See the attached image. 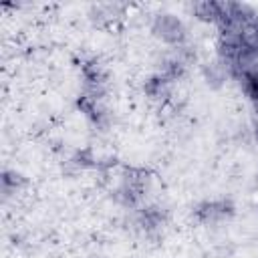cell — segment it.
<instances>
[{
  "instance_id": "2",
  "label": "cell",
  "mask_w": 258,
  "mask_h": 258,
  "mask_svg": "<svg viewBox=\"0 0 258 258\" xmlns=\"http://www.w3.org/2000/svg\"><path fill=\"white\" fill-rule=\"evenodd\" d=\"M230 214H232V206L226 204V202H208V204H204L196 210V216L206 224L220 222V220L228 218Z\"/></svg>"
},
{
  "instance_id": "3",
  "label": "cell",
  "mask_w": 258,
  "mask_h": 258,
  "mask_svg": "<svg viewBox=\"0 0 258 258\" xmlns=\"http://www.w3.org/2000/svg\"><path fill=\"white\" fill-rule=\"evenodd\" d=\"M194 10L202 20L218 24V20L222 18V12H224V2H198L194 6Z\"/></svg>"
},
{
  "instance_id": "1",
  "label": "cell",
  "mask_w": 258,
  "mask_h": 258,
  "mask_svg": "<svg viewBox=\"0 0 258 258\" xmlns=\"http://www.w3.org/2000/svg\"><path fill=\"white\" fill-rule=\"evenodd\" d=\"M153 32H155L161 40H165V42H169V44H181V42L185 40V28H183L181 20H177V18L171 16V14H161V16H157L155 22H153Z\"/></svg>"
}]
</instances>
